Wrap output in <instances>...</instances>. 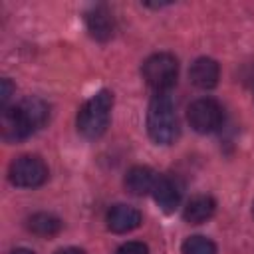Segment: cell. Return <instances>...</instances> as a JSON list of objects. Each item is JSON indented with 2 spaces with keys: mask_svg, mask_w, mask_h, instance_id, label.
Wrapping results in <instances>:
<instances>
[{
  "mask_svg": "<svg viewBox=\"0 0 254 254\" xmlns=\"http://www.w3.org/2000/svg\"><path fill=\"white\" fill-rule=\"evenodd\" d=\"M147 131L149 137L159 145H171L179 137V121L175 113L173 99L167 93H157L147 111Z\"/></svg>",
  "mask_w": 254,
  "mask_h": 254,
  "instance_id": "cell-1",
  "label": "cell"
},
{
  "mask_svg": "<svg viewBox=\"0 0 254 254\" xmlns=\"http://www.w3.org/2000/svg\"><path fill=\"white\" fill-rule=\"evenodd\" d=\"M113 93L109 89H99L93 93L77 113V131L85 139H97L105 133L111 117Z\"/></svg>",
  "mask_w": 254,
  "mask_h": 254,
  "instance_id": "cell-2",
  "label": "cell"
},
{
  "mask_svg": "<svg viewBox=\"0 0 254 254\" xmlns=\"http://www.w3.org/2000/svg\"><path fill=\"white\" fill-rule=\"evenodd\" d=\"M177 75H179V62L173 54L167 52L153 54L143 64V77L147 85L153 87L157 93L169 91L177 83Z\"/></svg>",
  "mask_w": 254,
  "mask_h": 254,
  "instance_id": "cell-3",
  "label": "cell"
},
{
  "mask_svg": "<svg viewBox=\"0 0 254 254\" xmlns=\"http://www.w3.org/2000/svg\"><path fill=\"white\" fill-rule=\"evenodd\" d=\"M8 179L12 185L22 189H34L46 183L48 179V167L46 163L36 155H22L14 159L8 167Z\"/></svg>",
  "mask_w": 254,
  "mask_h": 254,
  "instance_id": "cell-4",
  "label": "cell"
},
{
  "mask_svg": "<svg viewBox=\"0 0 254 254\" xmlns=\"http://www.w3.org/2000/svg\"><path fill=\"white\" fill-rule=\"evenodd\" d=\"M187 119L196 133H212L222 123V107L210 97H200L189 105Z\"/></svg>",
  "mask_w": 254,
  "mask_h": 254,
  "instance_id": "cell-5",
  "label": "cell"
},
{
  "mask_svg": "<svg viewBox=\"0 0 254 254\" xmlns=\"http://www.w3.org/2000/svg\"><path fill=\"white\" fill-rule=\"evenodd\" d=\"M36 129L28 115L22 111L20 105L16 107H6L2 111V135L6 141H22L28 135H32Z\"/></svg>",
  "mask_w": 254,
  "mask_h": 254,
  "instance_id": "cell-6",
  "label": "cell"
},
{
  "mask_svg": "<svg viewBox=\"0 0 254 254\" xmlns=\"http://www.w3.org/2000/svg\"><path fill=\"white\" fill-rule=\"evenodd\" d=\"M153 198L155 202L165 210V212H173L179 202H181V196H183V185L175 179V177H169V175H159L157 183H155V189H153Z\"/></svg>",
  "mask_w": 254,
  "mask_h": 254,
  "instance_id": "cell-7",
  "label": "cell"
},
{
  "mask_svg": "<svg viewBox=\"0 0 254 254\" xmlns=\"http://www.w3.org/2000/svg\"><path fill=\"white\" fill-rule=\"evenodd\" d=\"M105 222H107V228L111 232L125 234V232L135 230L141 224V212L133 206H127V204H115L109 208Z\"/></svg>",
  "mask_w": 254,
  "mask_h": 254,
  "instance_id": "cell-8",
  "label": "cell"
},
{
  "mask_svg": "<svg viewBox=\"0 0 254 254\" xmlns=\"http://www.w3.org/2000/svg\"><path fill=\"white\" fill-rule=\"evenodd\" d=\"M189 77H190L192 85H196L200 89H212L218 83L220 67H218L216 60H212V58H198L192 62V65L189 69Z\"/></svg>",
  "mask_w": 254,
  "mask_h": 254,
  "instance_id": "cell-9",
  "label": "cell"
},
{
  "mask_svg": "<svg viewBox=\"0 0 254 254\" xmlns=\"http://www.w3.org/2000/svg\"><path fill=\"white\" fill-rule=\"evenodd\" d=\"M85 26H87V32L99 40V42H105L113 36V30H115V24H113V16L109 14L107 8L103 6H95L91 8L87 14H85Z\"/></svg>",
  "mask_w": 254,
  "mask_h": 254,
  "instance_id": "cell-10",
  "label": "cell"
},
{
  "mask_svg": "<svg viewBox=\"0 0 254 254\" xmlns=\"http://www.w3.org/2000/svg\"><path fill=\"white\" fill-rule=\"evenodd\" d=\"M159 175L151 169V167H133L127 171L125 175V187L131 194L135 196H145L149 192H153L155 183H157Z\"/></svg>",
  "mask_w": 254,
  "mask_h": 254,
  "instance_id": "cell-11",
  "label": "cell"
},
{
  "mask_svg": "<svg viewBox=\"0 0 254 254\" xmlns=\"http://www.w3.org/2000/svg\"><path fill=\"white\" fill-rule=\"evenodd\" d=\"M214 210H216L214 198L208 194H198L187 202V206L183 210V218L189 224H202L214 214Z\"/></svg>",
  "mask_w": 254,
  "mask_h": 254,
  "instance_id": "cell-12",
  "label": "cell"
},
{
  "mask_svg": "<svg viewBox=\"0 0 254 254\" xmlns=\"http://www.w3.org/2000/svg\"><path fill=\"white\" fill-rule=\"evenodd\" d=\"M28 230L38 236H56L62 230V220L48 212H38L28 218Z\"/></svg>",
  "mask_w": 254,
  "mask_h": 254,
  "instance_id": "cell-13",
  "label": "cell"
},
{
  "mask_svg": "<svg viewBox=\"0 0 254 254\" xmlns=\"http://www.w3.org/2000/svg\"><path fill=\"white\" fill-rule=\"evenodd\" d=\"M20 107H22V111L28 115V119L32 121L34 129H38V127H42V125L46 123V119H48V105H46L42 99H38V97H28V99H24V101L20 103Z\"/></svg>",
  "mask_w": 254,
  "mask_h": 254,
  "instance_id": "cell-14",
  "label": "cell"
},
{
  "mask_svg": "<svg viewBox=\"0 0 254 254\" xmlns=\"http://www.w3.org/2000/svg\"><path fill=\"white\" fill-rule=\"evenodd\" d=\"M183 254H216V246L206 236H189L183 242Z\"/></svg>",
  "mask_w": 254,
  "mask_h": 254,
  "instance_id": "cell-15",
  "label": "cell"
},
{
  "mask_svg": "<svg viewBox=\"0 0 254 254\" xmlns=\"http://www.w3.org/2000/svg\"><path fill=\"white\" fill-rule=\"evenodd\" d=\"M115 254H149V248H147V244H143V242L131 240V242L121 244Z\"/></svg>",
  "mask_w": 254,
  "mask_h": 254,
  "instance_id": "cell-16",
  "label": "cell"
},
{
  "mask_svg": "<svg viewBox=\"0 0 254 254\" xmlns=\"http://www.w3.org/2000/svg\"><path fill=\"white\" fill-rule=\"evenodd\" d=\"M12 91H14V85H12V81H10V79H2V91H0V101H2V107H4V109H6V103H8L10 95H12Z\"/></svg>",
  "mask_w": 254,
  "mask_h": 254,
  "instance_id": "cell-17",
  "label": "cell"
},
{
  "mask_svg": "<svg viewBox=\"0 0 254 254\" xmlns=\"http://www.w3.org/2000/svg\"><path fill=\"white\" fill-rule=\"evenodd\" d=\"M56 254H85V252L79 250V248H62V250H58Z\"/></svg>",
  "mask_w": 254,
  "mask_h": 254,
  "instance_id": "cell-18",
  "label": "cell"
},
{
  "mask_svg": "<svg viewBox=\"0 0 254 254\" xmlns=\"http://www.w3.org/2000/svg\"><path fill=\"white\" fill-rule=\"evenodd\" d=\"M10 254H36V252H32V250H28V248H16V250H12Z\"/></svg>",
  "mask_w": 254,
  "mask_h": 254,
  "instance_id": "cell-19",
  "label": "cell"
}]
</instances>
